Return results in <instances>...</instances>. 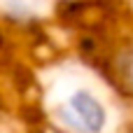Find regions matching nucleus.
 Returning <instances> with one entry per match:
<instances>
[{"label": "nucleus", "mask_w": 133, "mask_h": 133, "mask_svg": "<svg viewBox=\"0 0 133 133\" xmlns=\"http://www.w3.org/2000/svg\"><path fill=\"white\" fill-rule=\"evenodd\" d=\"M63 117L68 124H72L75 129H79L84 133H98L105 126L103 105L87 91H77L70 96V101L63 110Z\"/></svg>", "instance_id": "1"}]
</instances>
